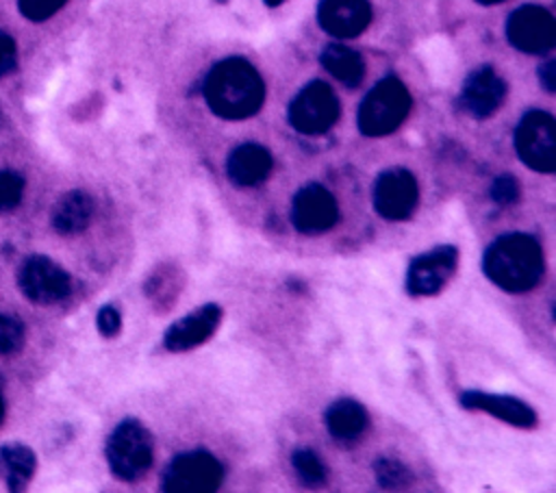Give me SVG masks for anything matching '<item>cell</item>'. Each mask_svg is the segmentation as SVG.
I'll return each instance as SVG.
<instances>
[{
  "instance_id": "4dcf8cb0",
  "label": "cell",
  "mask_w": 556,
  "mask_h": 493,
  "mask_svg": "<svg viewBox=\"0 0 556 493\" xmlns=\"http://www.w3.org/2000/svg\"><path fill=\"white\" fill-rule=\"evenodd\" d=\"M282 2H285V0H265L267 7H278V4H282Z\"/></svg>"
},
{
  "instance_id": "7a4b0ae2",
  "label": "cell",
  "mask_w": 556,
  "mask_h": 493,
  "mask_svg": "<svg viewBox=\"0 0 556 493\" xmlns=\"http://www.w3.org/2000/svg\"><path fill=\"white\" fill-rule=\"evenodd\" d=\"M482 271L500 289L508 293H526L543 278V250L532 235H502L484 250Z\"/></svg>"
},
{
  "instance_id": "ffe728a7",
  "label": "cell",
  "mask_w": 556,
  "mask_h": 493,
  "mask_svg": "<svg viewBox=\"0 0 556 493\" xmlns=\"http://www.w3.org/2000/svg\"><path fill=\"white\" fill-rule=\"evenodd\" d=\"M37 458L30 447L20 443L0 445V478L7 482L11 491H20L26 486L35 471Z\"/></svg>"
},
{
  "instance_id": "836d02e7",
  "label": "cell",
  "mask_w": 556,
  "mask_h": 493,
  "mask_svg": "<svg viewBox=\"0 0 556 493\" xmlns=\"http://www.w3.org/2000/svg\"><path fill=\"white\" fill-rule=\"evenodd\" d=\"M0 117H2V115H0Z\"/></svg>"
},
{
  "instance_id": "3957f363",
  "label": "cell",
  "mask_w": 556,
  "mask_h": 493,
  "mask_svg": "<svg viewBox=\"0 0 556 493\" xmlns=\"http://www.w3.org/2000/svg\"><path fill=\"white\" fill-rule=\"evenodd\" d=\"M410 111V93L395 76L378 80L358 106V128L367 137H384L400 128Z\"/></svg>"
},
{
  "instance_id": "8fae6325",
  "label": "cell",
  "mask_w": 556,
  "mask_h": 493,
  "mask_svg": "<svg viewBox=\"0 0 556 493\" xmlns=\"http://www.w3.org/2000/svg\"><path fill=\"white\" fill-rule=\"evenodd\" d=\"M458 248L437 245L415 256L406 269V291L410 295H434L439 293L456 271Z\"/></svg>"
},
{
  "instance_id": "9a60e30c",
  "label": "cell",
  "mask_w": 556,
  "mask_h": 493,
  "mask_svg": "<svg viewBox=\"0 0 556 493\" xmlns=\"http://www.w3.org/2000/svg\"><path fill=\"white\" fill-rule=\"evenodd\" d=\"M319 26L341 39L361 35L371 20L367 0H321L317 9Z\"/></svg>"
},
{
  "instance_id": "d6a6232c",
  "label": "cell",
  "mask_w": 556,
  "mask_h": 493,
  "mask_svg": "<svg viewBox=\"0 0 556 493\" xmlns=\"http://www.w3.org/2000/svg\"><path fill=\"white\" fill-rule=\"evenodd\" d=\"M476 2H480V4H497L502 0H476Z\"/></svg>"
},
{
  "instance_id": "8992f818",
  "label": "cell",
  "mask_w": 556,
  "mask_h": 493,
  "mask_svg": "<svg viewBox=\"0 0 556 493\" xmlns=\"http://www.w3.org/2000/svg\"><path fill=\"white\" fill-rule=\"evenodd\" d=\"M515 150L534 172L552 174L556 167V124L545 111H528L515 128Z\"/></svg>"
},
{
  "instance_id": "ac0fdd59",
  "label": "cell",
  "mask_w": 556,
  "mask_h": 493,
  "mask_svg": "<svg viewBox=\"0 0 556 493\" xmlns=\"http://www.w3.org/2000/svg\"><path fill=\"white\" fill-rule=\"evenodd\" d=\"M326 428L328 432L337 439V441H354L358 439L369 424L367 410L363 404H358L356 400L350 397H341L337 402H332L326 408Z\"/></svg>"
},
{
  "instance_id": "603a6c76",
  "label": "cell",
  "mask_w": 556,
  "mask_h": 493,
  "mask_svg": "<svg viewBox=\"0 0 556 493\" xmlns=\"http://www.w3.org/2000/svg\"><path fill=\"white\" fill-rule=\"evenodd\" d=\"M374 471L378 484L384 489H400L410 482V471L406 469V465L393 458H378L374 463Z\"/></svg>"
},
{
  "instance_id": "f1b7e54d",
  "label": "cell",
  "mask_w": 556,
  "mask_h": 493,
  "mask_svg": "<svg viewBox=\"0 0 556 493\" xmlns=\"http://www.w3.org/2000/svg\"><path fill=\"white\" fill-rule=\"evenodd\" d=\"M17 63V48L9 33L0 30V78L15 69Z\"/></svg>"
},
{
  "instance_id": "6da1fadb",
  "label": "cell",
  "mask_w": 556,
  "mask_h": 493,
  "mask_svg": "<svg viewBox=\"0 0 556 493\" xmlns=\"http://www.w3.org/2000/svg\"><path fill=\"white\" fill-rule=\"evenodd\" d=\"M265 98V85L252 63L230 56L213 65L204 80L208 109L224 119H245L254 115Z\"/></svg>"
},
{
  "instance_id": "277c9868",
  "label": "cell",
  "mask_w": 556,
  "mask_h": 493,
  "mask_svg": "<svg viewBox=\"0 0 556 493\" xmlns=\"http://www.w3.org/2000/svg\"><path fill=\"white\" fill-rule=\"evenodd\" d=\"M104 452L113 476L132 482L152 467V434L139 419H124L109 434Z\"/></svg>"
},
{
  "instance_id": "5b68a950",
  "label": "cell",
  "mask_w": 556,
  "mask_h": 493,
  "mask_svg": "<svg viewBox=\"0 0 556 493\" xmlns=\"http://www.w3.org/2000/svg\"><path fill=\"white\" fill-rule=\"evenodd\" d=\"M224 480V465L206 450H191L174 456L161 476L165 493H208Z\"/></svg>"
},
{
  "instance_id": "7402d4cb",
  "label": "cell",
  "mask_w": 556,
  "mask_h": 493,
  "mask_svg": "<svg viewBox=\"0 0 556 493\" xmlns=\"http://www.w3.org/2000/svg\"><path fill=\"white\" fill-rule=\"evenodd\" d=\"M291 465L293 471L298 473V478L308 484V486H317L326 480V465L324 460L308 447H298L291 454Z\"/></svg>"
},
{
  "instance_id": "d4e9b609",
  "label": "cell",
  "mask_w": 556,
  "mask_h": 493,
  "mask_svg": "<svg viewBox=\"0 0 556 493\" xmlns=\"http://www.w3.org/2000/svg\"><path fill=\"white\" fill-rule=\"evenodd\" d=\"M24 343V326L20 319L0 315V354H13Z\"/></svg>"
},
{
  "instance_id": "9c48e42d",
  "label": "cell",
  "mask_w": 556,
  "mask_h": 493,
  "mask_svg": "<svg viewBox=\"0 0 556 493\" xmlns=\"http://www.w3.org/2000/svg\"><path fill=\"white\" fill-rule=\"evenodd\" d=\"M17 280L22 293L37 304L61 302L72 291L70 274L41 254H33L22 263Z\"/></svg>"
},
{
  "instance_id": "52a82bcc",
  "label": "cell",
  "mask_w": 556,
  "mask_h": 493,
  "mask_svg": "<svg viewBox=\"0 0 556 493\" xmlns=\"http://www.w3.org/2000/svg\"><path fill=\"white\" fill-rule=\"evenodd\" d=\"M341 106L337 93L321 80H313L298 91L289 104V122L302 135H321L334 126Z\"/></svg>"
},
{
  "instance_id": "83f0119b",
  "label": "cell",
  "mask_w": 556,
  "mask_h": 493,
  "mask_svg": "<svg viewBox=\"0 0 556 493\" xmlns=\"http://www.w3.org/2000/svg\"><path fill=\"white\" fill-rule=\"evenodd\" d=\"M96 326H98V330H100V334L102 337H115L117 332H119V328H122V317H119V313H117V308L115 306H102L100 311H98V317H96Z\"/></svg>"
},
{
  "instance_id": "30bf717a",
  "label": "cell",
  "mask_w": 556,
  "mask_h": 493,
  "mask_svg": "<svg viewBox=\"0 0 556 493\" xmlns=\"http://www.w3.org/2000/svg\"><path fill=\"white\" fill-rule=\"evenodd\" d=\"M506 37L521 52L543 54L554 48L556 24L547 9L523 4L510 13L506 22Z\"/></svg>"
},
{
  "instance_id": "d6986e66",
  "label": "cell",
  "mask_w": 556,
  "mask_h": 493,
  "mask_svg": "<svg viewBox=\"0 0 556 493\" xmlns=\"http://www.w3.org/2000/svg\"><path fill=\"white\" fill-rule=\"evenodd\" d=\"M93 217V200L85 191H67L52 211V226L61 235L83 232Z\"/></svg>"
},
{
  "instance_id": "484cf974",
  "label": "cell",
  "mask_w": 556,
  "mask_h": 493,
  "mask_svg": "<svg viewBox=\"0 0 556 493\" xmlns=\"http://www.w3.org/2000/svg\"><path fill=\"white\" fill-rule=\"evenodd\" d=\"M489 195L495 204L500 206H508V204H515L519 200V182L515 176L510 174H502L497 176L493 182H491V189H489Z\"/></svg>"
},
{
  "instance_id": "1f68e13d",
  "label": "cell",
  "mask_w": 556,
  "mask_h": 493,
  "mask_svg": "<svg viewBox=\"0 0 556 493\" xmlns=\"http://www.w3.org/2000/svg\"><path fill=\"white\" fill-rule=\"evenodd\" d=\"M2 417H4V397L0 393V421H2Z\"/></svg>"
},
{
  "instance_id": "4fadbf2b",
  "label": "cell",
  "mask_w": 556,
  "mask_h": 493,
  "mask_svg": "<svg viewBox=\"0 0 556 493\" xmlns=\"http://www.w3.org/2000/svg\"><path fill=\"white\" fill-rule=\"evenodd\" d=\"M222 308L217 304H204L193 313L174 321L163 337V345L169 352H187L202 345L219 326Z\"/></svg>"
},
{
  "instance_id": "cb8c5ba5",
  "label": "cell",
  "mask_w": 556,
  "mask_h": 493,
  "mask_svg": "<svg viewBox=\"0 0 556 493\" xmlns=\"http://www.w3.org/2000/svg\"><path fill=\"white\" fill-rule=\"evenodd\" d=\"M24 195V178L17 172L0 169V213L13 211Z\"/></svg>"
},
{
  "instance_id": "7c38bea8",
  "label": "cell",
  "mask_w": 556,
  "mask_h": 493,
  "mask_svg": "<svg viewBox=\"0 0 556 493\" xmlns=\"http://www.w3.org/2000/svg\"><path fill=\"white\" fill-rule=\"evenodd\" d=\"M339 219L334 195L321 185H304L291 202V222L302 235H319L330 230Z\"/></svg>"
},
{
  "instance_id": "ba28073f",
  "label": "cell",
  "mask_w": 556,
  "mask_h": 493,
  "mask_svg": "<svg viewBox=\"0 0 556 493\" xmlns=\"http://www.w3.org/2000/svg\"><path fill=\"white\" fill-rule=\"evenodd\" d=\"M419 202L415 176L404 167H391L378 174L374 182V208L389 222H402L413 215Z\"/></svg>"
},
{
  "instance_id": "f546056e",
  "label": "cell",
  "mask_w": 556,
  "mask_h": 493,
  "mask_svg": "<svg viewBox=\"0 0 556 493\" xmlns=\"http://www.w3.org/2000/svg\"><path fill=\"white\" fill-rule=\"evenodd\" d=\"M539 80L541 85L552 93L556 89V63L554 61H547L539 67Z\"/></svg>"
},
{
  "instance_id": "44dd1931",
  "label": "cell",
  "mask_w": 556,
  "mask_h": 493,
  "mask_svg": "<svg viewBox=\"0 0 556 493\" xmlns=\"http://www.w3.org/2000/svg\"><path fill=\"white\" fill-rule=\"evenodd\" d=\"M321 65L345 87H356L365 76V63L361 54L341 43H330L324 48Z\"/></svg>"
},
{
  "instance_id": "4316f807",
  "label": "cell",
  "mask_w": 556,
  "mask_h": 493,
  "mask_svg": "<svg viewBox=\"0 0 556 493\" xmlns=\"http://www.w3.org/2000/svg\"><path fill=\"white\" fill-rule=\"evenodd\" d=\"M67 0H20V11L33 22H43L52 17Z\"/></svg>"
},
{
  "instance_id": "5bb4252c",
  "label": "cell",
  "mask_w": 556,
  "mask_h": 493,
  "mask_svg": "<svg viewBox=\"0 0 556 493\" xmlns=\"http://www.w3.org/2000/svg\"><path fill=\"white\" fill-rule=\"evenodd\" d=\"M504 96L506 83L495 74L493 67L484 65L467 76L460 93V104L469 115L484 119L500 109Z\"/></svg>"
},
{
  "instance_id": "e0dca14e",
  "label": "cell",
  "mask_w": 556,
  "mask_h": 493,
  "mask_svg": "<svg viewBox=\"0 0 556 493\" xmlns=\"http://www.w3.org/2000/svg\"><path fill=\"white\" fill-rule=\"evenodd\" d=\"M271 154L258 143H243L235 148L226 161V174L237 187L261 185L271 172Z\"/></svg>"
},
{
  "instance_id": "2e32d148",
  "label": "cell",
  "mask_w": 556,
  "mask_h": 493,
  "mask_svg": "<svg viewBox=\"0 0 556 493\" xmlns=\"http://www.w3.org/2000/svg\"><path fill=\"white\" fill-rule=\"evenodd\" d=\"M460 406L469 410H482L502 419L515 428H534L536 413L521 400L510 395H495L484 391H465L460 395Z\"/></svg>"
}]
</instances>
